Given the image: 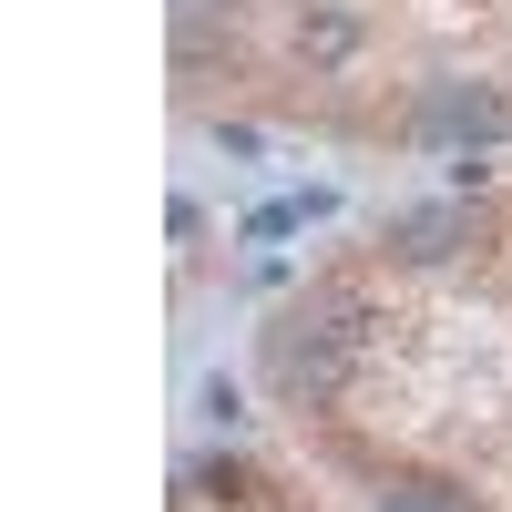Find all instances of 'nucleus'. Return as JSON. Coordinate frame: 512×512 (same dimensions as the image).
I'll return each instance as SVG.
<instances>
[{
	"mask_svg": "<svg viewBox=\"0 0 512 512\" xmlns=\"http://www.w3.org/2000/svg\"><path fill=\"white\" fill-rule=\"evenodd\" d=\"M359 11H349V0H308V11H297V52H308L318 72H338V62H359Z\"/></svg>",
	"mask_w": 512,
	"mask_h": 512,
	"instance_id": "f257e3e1",
	"label": "nucleus"
},
{
	"mask_svg": "<svg viewBox=\"0 0 512 512\" xmlns=\"http://www.w3.org/2000/svg\"><path fill=\"white\" fill-rule=\"evenodd\" d=\"M390 236H400V256H451L461 246V205H410Z\"/></svg>",
	"mask_w": 512,
	"mask_h": 512,
	"instance_id": "f03ea898",
	"label": "nucleus"
},
{
	"mask_svg": "<svg viewBox=\"0 0 512 512\" xmlns=\"http://www.w3.org/2000/svg\"><path fill=\"white\" fill-rule=\"evenodd\" d=\"M175 11H236V0H175Z\"/></svg>",
	"mask_w": 512,
	"mask_h": 512,
	"instance_id": "20e7f679",
	"label": "nucleus"
},
{
	"mask_svg": "<svg viewBox=\"0 0 512 512\" xmlns=\"http://www.w3.org/2000/svg\"><path fill=\"white\" fill-rule=\"evenodd\" d=\"M379 512H461V502H431V482H420V492H379Z\"/></svg>",
	"mask_w": 512,
	"mask_h": 512,
	"instance_id": "7ed1b4c3",
	"label": "nucleus"
}]
</instances>
